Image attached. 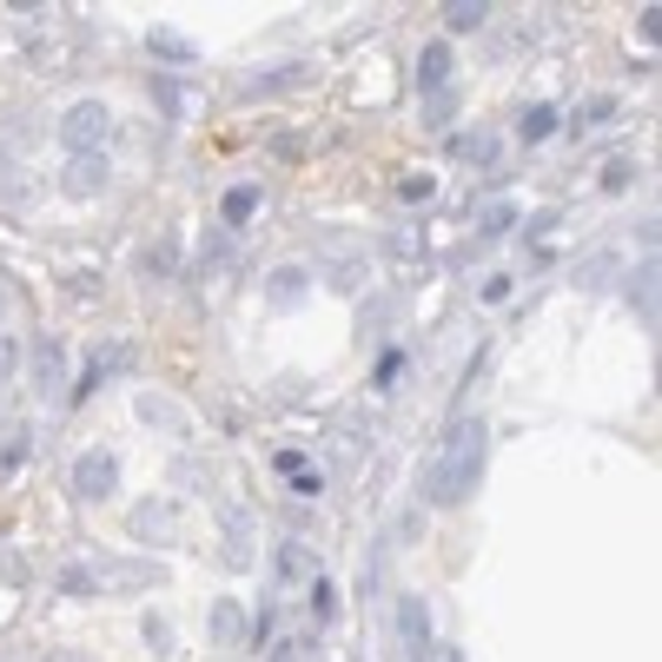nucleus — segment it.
Instances as JSON below:
<instances>
[{
  "label": "nucleus",
  "instance_id": "nucleus-4",
  "mask_svg": "<svg viewBox=\"0 0 662 662\" xmlns=\"http://www.w3.org/2000/svg\"><path fill=\"white\" fill-rule=\"evenodd\" d=\"M113 490H119V457L113 450H80L73 457V496L80 504H106Z\"/></svg>",
  "mask_w": 662,
  "mask_h": 662
},
{
  "label": "nucleus",
  "instance_id": "nucleus-16",
  "mask_svg": "<svg viewBox=\"0 0 662 662\" xmlns=\"http://www.w3.org/2000/svg\"><path fill=\"white\" fill-rule=\"evenodd\" d=\"M629 305L642 311V324H655V259H642V272L629 278Z\"/></svg>",
  "mask_w": 662,
  "mask_h": 662
},
{
  "label": "nucleus",
  "instance_id": "nucleus-27",
  "mask_svg": "<svg viewBox=\"0 0 662 662\" xmlns=\"http://www.w3.org/2000/svg\"><path fill=\"white\" fill-rule=\"evenodd\" d=\"M139 418H146V424H173V431H180V411L166 404V398H139Z\"/></svg>",
  "mask_w": 662,
  "mask_h": 662
},
{
  "label": "nucleus",
  "instance_id": "nucleus-14",
  "mask_svg": "<svg viewBox=\"0 0 662 662\" xmlns=\"http://www.w3.org/2000/svg\"><path fill=\"white\" fill-rule=\"evenodd\" d=\"M278 577H285V583H305V577H318V557H311V544H305V537H292V544L278 550Z\"/></svg>",
  "mask_w": 662,
  "mask_h": 662
},
{
  "label": "nucleus",
  "instance_id": "nucleus-6",
  "mask_svg": "<svg viewBox=\"0 0 662 662\" xmlns=\"http://www.w3.org/2000/svg\"><path fill=\"white\" fill-rule=\"evenodd\" d=\"M444 87H457V54H450V41H424V54H418V93H444Z\"/></svg>",
  "mask_w": 662,
  "mask_h": 662
},
{
  "label": "nucleus",
  "instance_id": "nucleus-13",
  "mask_svg": "<svg viewBox=\"0 0 662 662\" xmlns=\"http://www.w3.org/2000/svg\"><path fill=\"white\" fill-rule=\"evenodd\" d=\"M305 285H311V272H305V265H278V272L265 278L272 305H298V298H305Z\"/></svg>",
  "mask_w": 662,
  "mask_h": 662
},
{
  "label": "nucleus",
  "instance_id": "nucleus-11",
  "mask_svg": "<svg viewBox=\"0 0 662 662\" xmlns=\"http://www.w3.org/2000/svg\"><path fill=\"white\" fill-rule=\"evenodd\" d=\"M146 47H152V60H166V67H193V60H199V41L173 34V27H152Z\"/></svg>",
  "mask_w": 662,
  "mask_h": 662
},
{
  "label": "nucleus",
  "instance_id": "nucleus-18",
  "mask_svg": "<svg viewBox=\"0 0 662 662\" xmlns=\"http://www.w3.org/2000/svg\"><path fill=\"white\" fill-rule=\"evenodd\" d=\"M457 119V87H444V93H424V133H444Z\"/></svg>",
  "mask_w": 662,
  "mask_h": 662
},
{
  "label": "nucleus",
  "instance_id": "nucleus-5",
  "mask_svg": "<svg viewBox=\"0 0 662 662\" xmlns=\"http://www.w3.org/2000/svg\"><path fill=\"white\" fill-rule=\"evenodd\" d=\"M391 623H398V649H404V662H424V655L437 649V642H431V609H424V596H398Z\"/></svg>",
  "mask_w": 662,
  "mask_h": 662
},
{
  "label": "nucleus",
  "instance_id": "nucleus-24",
  "mask_svg": "<svg viewBox=\"0 0 662 662\" xmlns=\"http://www.w3.org/2000/svg\"><path fill=\"white\" fill-rule=\"evenodd\" d=\"M609 113H616V100H603V93H596V100H583V106H577V119H570V126L583 133V126H603Z\"/></svg>",
  "mask_w": 662,
  "mask_h": 662
},
{
  "label": "nucleus",
  "instance_id": "nucleus-26",
  "mask_svg": "<svg viewBox=\"0 0 662 662\" xmlns=\"http://www.w3.org/2000/svg\"><path fill=\"white\" fill-rule=\"evenodd\" d=\"M629 180H636L629 159H609V166H603V193H629Z\"/></svg>",
  "mask_w": 662,
  "mask_h": 662
},
{
  "label": "nucleus",
  "instance_id": "nucleus-10",
  "mask_svg": "<svg viewBox=\"0 0 662 662\" xmlns=\"http://www.w3.org/2000/svg\"><path fill=\"white\" fill-rule=\"evenodd\" d=\"M60 385H67V345H34V391L60 398Z\"/></svg>",
  "mask_w": 662,
  "mask_h": 662
},
{
  "label": "nucleus",
  "instance_id": "nucleus-12",
  "mask_svg": "<svg viewBox=\"0 0 662 662\" xmlns=\"http://www.w3.org/2000/svg\"><path fill=\"white\" fill-rule=\"evenodd\" d=\"M450 152H457L464 166H483V173H490L496 159H504V146H496L490 133H457V139H450Z\"/></svg>",
  "mask_w": 662,
  "mask_h": 662
},
{
  "label": "nucleus",
  "instance_id": "nucleus-33",
  "mask_svg": "<svg viewBox=\"0 0 662 662\" xmlns=\"http://www.w3.org/2000/svg\"><path fill=\"white\" fill-rule=\"evenodd\" d=\"M483 298H490V305H504V298H511V278H504V272L483 278Z\"/></svg>",
  "mask_w": 662,
  "mask_h": 662
},
{
  "label": "nucleus",
  "instance_id": "nucleus-2",
  "mask_svg": "<svg viewBox=\"0 0 662 662\" xmlns=\"http://www.w3.org/2000/svg\"><path fill=\"white\" fill-rule=\"evenodd\" d=\"M159 583V557H73L54 570L60 596H139Z\"/></svg>",
  "mask_w": 662,
  "mask_h": 662
},
{
  "label": "nucleus",
  "instance_id": "nucleus-25",
  "mask_svg": "<svg viewBox=\"0 0 662 662\" xmlns=\"http://www.w3.org/2000/svg\"><path fill=\"white\" fill-rule=\"evenodd\" d=\"M331 609H339V590H331L324 577H311V616H318V623H331Z\"/></svg>",
  "mask_w": 662,
  "mask_h": 662
},
{
  "label": "nucleus",
  "instance_id": "nucleus-8",
  "mask_svg": "<svg viewBox=\"0 0 662 662\" xmlns=\"http://www.w3.org/2000/svg\"><path fill=\"white\" fill-rule=\"evenodd\" d=\"M113 173H106V152H87V159H67V173H60V186L73 193V199H93L100 186H106Z\"/></svg>",
  "mask_w": 662,
  "mask_h": 662
},
{
  "label": "nucleus",
  "instance_id": "nucleus-22",
  "mask_svg": "<svg viewBox=\"0 0 662 662\" xmlns=\"http://www.w3.org/2000/svg\"><path fill=\"white\" fill-rule=\"evenodd\" d=\"M431 193H437L431 173H404V180H398V199H404V206H431Z\"/></svg>",
  "mask_w": 662,
  "mask_h": 662
},
{
  "label": "nucleus",
  "instance_id": "nucleus-9",
  "mask_svg": "<svg viewBox=\"0 0 662 662\" xmlns=\"http://www.w3.org/2000/svg\"><path fill=\"white\" fill-rule=\"evenodd\" d=\"M206 636H213L219 649H239V642H246V603L219 596V603L206 609Z\"/></svg>",
  "mask_w": 662,
  "mask_h": 662
},
{
  "label": "nucleus",
  "instance_id": "nucleus-1",
  "mask_svg": "<svg viewBox=\"0 0 662 662\" xmlns=\"http://www.w3.org/2000/svg\"><path fill=\"white\" fill-rule=\"evenodd\" d=\"M483 418H457L450 431H444V444L431 450V464H424V477H418V490H424V504H437V511H450V504H464V496L477 490V470H483Z\"/></svg>",
  "mask_w": 662,
  "mask_h": 662
},
{
  "label": "nucleus",
  "instance_id": "nucleus-30",
  "mask_svg": "<svg viewBox=\"0 0 662 662\" xmlns=\"http://www.w3.org/2000/svg\"><path fill=\"white\" fill-rule=\"evenodd\" d=\"M146 642H152V649H173V629H166V616H146Z\"/></svg>",
  "mask_w": 662,
  "mask_h": 662
},
{
  "label": "nucleus",
  "instance_id": "nucleus-23",
  "mask_svg": "<svg viewBox=\"0 0 662 662\" xmlns=\"http://www.w3.org/2000/svg\"><path fill=\"white\" fill-rule=\"evenodd\" d=\"M173 265H180V246L173 239H159V246L139 252V272H173Z\"/></svg>",
  "mask_w": 662,
  "mask_h": 662
},
{
  "label": "nucleus",
  "instance_id": "nucleus-31",
  "mask_svg": "<svg viewBox=\"0 0 662 662\" xmlns=\"http://www.w3.org/2000/svg\"><path fill=\"white\" fill-rule=\"evenodd\" d=\"M292 490H298V496H318V490H324V477H318V470H292Z\"/></svg>",
  "mask_w": 662,
  "mask_h": 662
},
{
  "label": "nucleus",
  "instance_id": "nucleus-32",
  "mask_svg": "<svg viewBox=\"0 0 662 662\" xmlns=\"http://www.w3.org/2000/svg\"><path fill=\"white\" fill-rule=\"evenodd\" d=\"M272 662H318V655H311V642H285V649H272Z\"/></svg>",
  "mask_w": 662,
  "mask_h": 662
},
{
  "label": "nucleus",
  "instance_id": "nucleus-3",
  "mask_svg": "<svg viewBox=\"0 0 662 662\" xmlns=\"http://www.w3.org/2000/svg\"><path fill=\"white\" fill-rule=\"evenodd\" d=\"M106 133H113V113H106L100 100H73V106L60 113V146H67L73 159L100 152V146H106Z\"/></svg>",
  "mask_w": 662,
  "mask_h": 662
},
{
  "label": "nucleus",
  "instance_id": "nucleus-7",
  "mask_svg": "<svg viewBox=\"0 0 662 662\" xmlns=\"http://www.w3.org/2000/svg\"><path fill=\"white\" fill-rule=\"evenodd\" d=\"M126 530H133L139 544H166V537L180 530V511H173V504H159V496H152V504H139V511L126 517Z\"/></svg>",
  "mask_w": 662,
  "mask_h": 662
},
{
  "label": "nucleus",
  "instance_id": "nucleus-15",
  "mask_svg": "<svg viewBox=\"0 0 662 662\" xmlns=\"http://www.w3.org/2000/svg\"><path fill=\"white\" fill-rule=\"evenodd\" d=\"M550 133H557V106H544V100H537V106H524V119H517V139H524V146H544Z\"/></svg>",
  "mask_w": 662,
  "mask_h": 662
},
{
  "label": "nucleus",
  "instance_id": "nucleus-34",
  "mask_svg": "<svg viewBox=\"0 0 662 662\" xmlns=\"http://www.w3.org/2000/svg\"><path fill=\"white\" fill-rule=\"evenodd\" d=\"M424 662H464V655H457V649H431Z\"/></svg>",
  "mask_w": 662,
  "mask_h": 662
},
{
  "label": "nucleus",
  "instance_id": "nucleus-21",
  "mask_svg": "<svg viewBox=\"0 0 662 662\" xmlns=\"http://www.w3.org/2000/svg\"><path fill=\"white\" fill-rule=\"evenodd\" d=\"M298 80H305V67H272V73H252L246 93H278V87H298Z\"/></svg>",
  "mask_w": 662,
  "mask_h": 662
},
{
  "label": "nucleus",
  "instance_id": "nucleus-29",
  "mask_svg": "<svg viewBox=\"0 0 662 662\" xmlns=\"http://www.w3.org/2000/svg\"><path fill=\"white\" fill-rule=\"evenodd\" d=\"M636 34H642V47H655V34H662V8H642V14H636Z\"/></svg>",
  "mask_w": 662,
  "mask_h": 662
},
{
  "label": "nucleus",
  "instance_id": "nucleus-19",
  "mask_svg": "<svg viewBox=\"0 0 662 662\" xmlns=\"http://www.w3.org/2000/svg\"><path fill=\"white\" fill-rule=\"evenodd\" d=\"M252 213H259V186H232V193L219 199V219H226V226H246Z\"/></svg>",
  "mask_w": 662,
  "mask_h": 662
},
{
  "label": "nucleus",
  "instance_id": "nucleus-28",
  "mask_svg": "<svg viewBox=\"0 0 662 662\" xmlns=\"http://www.w3.org/2000/svg\"><path fill=\"white\" fill-rule=\"evenodd\" d=\"M14 372H21V345L8 339V331H0V385H8Z\"/></svg>",
  "mask_w": 662,
  "mask_h": 662
},
{
  "label": "nucleus",
  "instance_id": "nucleus-35",
  "mask_svg": "<svg viewBox=\"0 0 662 662\" xmlns=\"http://www.w3.org/2000/svg\"><path fill=\"white\" fill-rule=\"evenodd\" d=\"M0 311H8V285H0Z\"/></svg>",
  "mask_w": 662,
  "mask_h": 662
},
{
  "label": "nucleus",
  "instance_id": "nucleus-17",
  "mask_svg": "<svg viewBox=\"0 0 662 662\" xmlns=\"http://www.w3.org/2000/svg\"><path fill=\"white\" fill-rule=\"evenodd\" d=\"M483 21H490L483 0H450V8H444V27H450V34H477Z\"/></svg>",
  "mask_w": 662,
  "mask_h": 662
},
{
  "label": "nucleus",
  "instance_id": "nucleus-20",
  "mask_svg": "<svg viewBox=\"0 0 662 662\" xmlns=\"http://www.w3.org/2000/svg\"><path fill=\"white\" fill-rule=\"evenodd\" d=\"M511 226H517V206H511V199H496V206H483V219H477V232H483V239H504Z\"/></svg>",
  "mask_w": 662,
  "mask_h": 662
}]
</instances>
